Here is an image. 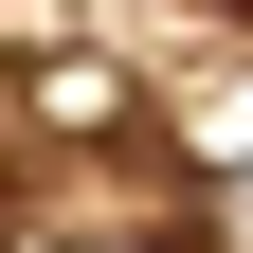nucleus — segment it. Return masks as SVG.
Here are the masks:
<instances>
[{
  "label": "nucleus",
  "instance_id": "1",
  "mask_svg": "<svg viewBox=\"0 0 253 253\" xmlns=\"http://www.w3.org/2000/svg\"><path fill=\"white\" fill-rule=\"evenodd\" d=\"M126 73L109 54H18V73H0V145H126Z\"/></svg>",
  "mask_w": 253,
  "mask_h": 253
},
{
  "label": "nucleus",
  "instance_id": "2",
  "mask_svg": "<svg viewBox=\"0 0 253 253\" xmlns=\"http://www.w3.org/2000/svg\"><path fill=\"white\" fill-rule=\"evenodd\" d=\"M18 253H217L199 217H126V235H18Z\"/></svg>",
  "mask_w": 253,
  "mask_h": 253
},
{
  "label": "nucleus",
  "instance_id": "3",
  "mask_svg": "<svg viewBox=\"0 0 253 253\" xmlns=\"http://www.w3.org/2000/svg\"><path fill=\"white\" fill-rule=\"evenodd\" d=\"M199 235H217V253H253V163H217V181H199Z\"/></svg>",
  "mask_w": 253,
  "mask_h": 253
}]
</instances>
